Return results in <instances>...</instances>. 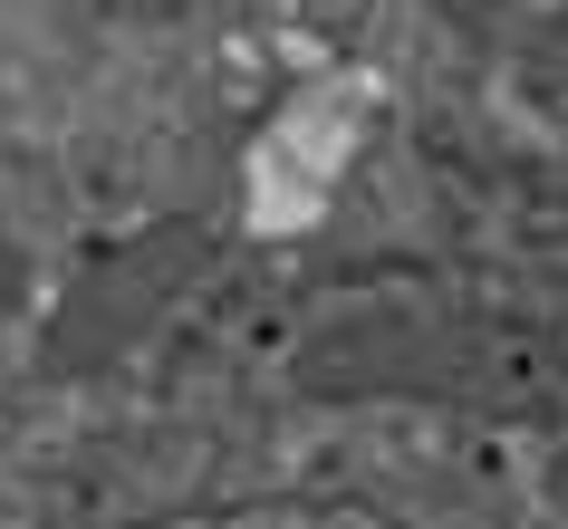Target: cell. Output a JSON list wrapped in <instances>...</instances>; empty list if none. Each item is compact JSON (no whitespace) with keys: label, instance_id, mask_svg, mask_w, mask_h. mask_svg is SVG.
Instances as JSON below:
<instances>
[{"label":"cell","instance_id":"cell-1","mask_svg":"<svg viewBox=\"0 0 568 529\" xmlns=\"http://www.w3.org/2000/svg\"><path fill=\"white\" fill-rule=\"evenodd\" d=\"M10 298H20V289H10V261H0V318H10Z\"/></svg>","mask_w":568,"mask_h":529}]
</instances>
